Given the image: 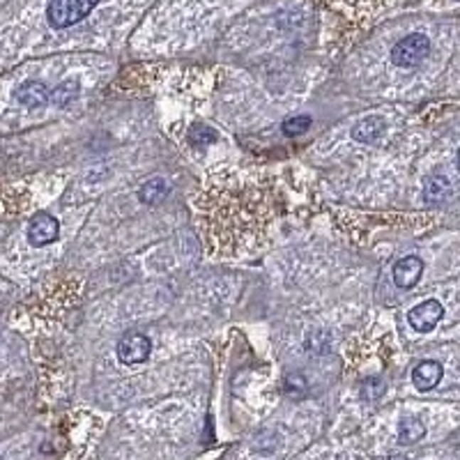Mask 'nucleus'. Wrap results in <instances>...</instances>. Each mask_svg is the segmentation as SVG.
<instances>
[{"mask_svg": "<svg viewBox=\"0 0 460 460\" xmlns=\"http://www.w3.org/2000/svg\"><path fill=\"white\" fill-rule=\"evenodd\" d=\"M311 115H295V117H288L286 122H283V134L288 136H299V134H306L311 129Z\"/></svg>", "mask_w": 460, "mask_h": 460, "instance_id": "4468645a", "label": "nucleus"}, {"mask_svg": "<svg viewBox=\"0 0 460 460\" xmlns=\"http://www.w3.org/2000/svg\"><path fill=\"white\" fill-rule=\"evenodd\" d=\"M385 389H387V385H385V380L380 378V375H373V378H368L364 385H361V391H364V398H368V400H375V398H380L385 394Z\"/></svg>", "mask_w": 460, "mask_h": 460, "instance_id": "2eb2a0df", "label": "nucleus"}, {"mask_svg": "<svg viewBox=\"0 0 460 460\" xmlns=\"http://www.w3.org/2000/svg\"><path fill=\"white\" fill-rule=\"evenodd\" d=\"M60 235V223L48 212H37L35 217L31 219V226H28V242L33 247H46L58 240Z\"/></svg>", "mask_w": 460, "mask_h": 460, "instance_id": "39448f33", "label": "nucleus"}, {"mask_svg": "<svg viewBox=\"0 0 460 460\" xmlns=\"http://www.w3.org/2000/svg\"><path fill=\"white\" fill-rule=\"evenodd\" d=\"M426 435V426L419 417H405L398 426V442L400 444H417L419 439H424Z\"/></svg>", "mask_w": 460, "mask_h": 460, "instance_id": "9b49d317", "label": "nucleus"}, {"mask_svg": "<svg viewBox=\"0 0 460 460\" xmlns=\"http://www.w3.org/2000/svg\"><path fill=\"white\" fill-rule=\"evenodd\" d=\"M387 129V122H385V117H380V115H368L364 117V120H359L355 127H352V141H357V143H375L380 136L385 134Z\"/></svg>", "mask_w": 460, "mask_h": 460, "instance_id": "6e6552de", "label": "nucleus"}, {"mask_svg": "<svg viewBox=\"0 0 460 460\" xmlns=\"http://www.w3.org/2000/svg\"><path fill=\"white\" fill-rule=\"evenodd\" d=\"M451 196V184L444 175H428L424 180V200L426 203H442Z\"/></svg>", "mask_w": 460, "mask_h": 460, "instance_id": "9d476101", "label": "nucleus"}, {"mask_svg": "<svg viewBox=\"0 0 460 460\" xmlns=\"http://www.w3.org/2000/svg\"><path fill=\"white\" fill-rule=\"evenodd\" d=\"M97 3L100 0H51L46 7V18L53 28L63 31V28H70L78 21H83L95 9Z\"/></svg>", "mask_w": 460, "mask_h": 460, "instance_id": "f257e3e1", "label": "nucleus"}, {"mask_svg": "<svg viewBox=\"0 0 460 460\" xmlns=\"http://www.w3.org/2000/svg\"><path fill=\"white\" fill-rule=\"evenodd\" d=\"M76 95H78V81L70 78V81H65V83H60V85L55 87V90L51 92V100L58 106H65V104H70Z\"/></svg>", "mask_w": 460, "mask_h": 460, "instance_id": "ddd939ff", "label": "nucleus"}, {"mask_svg": "<svg viewBox=\"0 0 460 460\" xmlns=\"http://www.w3.org/2000/svg\"><path fill=\"white\" fill-rule=\"evenodd\" d=\"M424 274V260L419 256H405L394 265V283L400 290L414 288Z\"/></svg>", "mask_w": 460, "mask_h": 460, "instance_id": "423d86ee", "label": "nucleus"}, {"mask_svg": "<svg viewBox=\"0 0 460 460\" xmlns=\"http://www.w3.org/2000/svg\"><path fill=\"white\" fill-rule=\"evenodd\" d=\"M166 196H169V184H166L161 178H152L141 187L139 200L143 205H156V203H161Z\"/></svg>", "mask_w": 460, "mask_h": 460, "instance_id": "f8f14e48", "label": "nucleus"}, {"mask_svg": "<svg viewBox=\"0 0 460 460\" xmlns=\"http://www.w3.org/2000/svg\"><path fill=\"white\" fill-rule=\"evenodd\" d=\"M16 100L18 104H23L26 109L35 111V109H44V106L51 102V92H48V87L42 81H26L18 85Z\"/></svg>", "mask_w": 460, "mask_h": 460, "instance_id": "0eeeda50", "label": "nucleus"}, {"mask_svg": "<svg viewBox=\"0 0 460 460\" xmlns=\"http://www.w3.org/2000/svg\"><path fill=\"white\" fill-rule=\"evenodd\" d=\"M389 460H410L407 456H391Z\"/></svg>", "mask_w": 460, "mask_h": 460, "instance_id": "dca6fc26", "label": "nucleus"}, {"mask_svg": "<svg viewBox=\"0 0 460 460\" xmlns=\"http://www.w3.org/2000/svg\"><path fill=\"white\" fill-rule=\"evenodd\" d=\"M152 352V343L148 336L143 334H127L120 338V343H117V359L122 361V364L132 366V364H143V361H148Z\"/></svg>", "mask_w": 460, "mask_h": 460, "instance_id": "20e7f679", "label": "nucleus"}, {"mask_svg": "<svg viewBox=\"0 0 460 460\" xmlns=\"http://www.w3.org/2000/svg\"><path fill=\"white\" fill-rule=\"evenodd\" d=\"M442 364L439 361H422L414 370H412V383L419 391H430L439 385V380H442Z\"/></svg>", "mask_w": 460, "mask_h": 460, "instance_id": "1a4fd4ad", "label": "nucleus"}, {"mask_svg": "<svg viewBox=\"0 0 460 460\" xmlns=\"http://www.w3.org/2000/svg\"><path fill=\"white\" fill-rule=\"evenodd\" d=\"M430 53V42L422 33H412L403 37L391 48V63L396 67H417Z\"/></svg>", "mask_w": 460, "mask_h": 460, "instance_id": "f03ea898", "label": "nucleus"}, {"mask_svg": "<svg viewBox=\"0 0 460 460\" xmlns=\"http://www.w3.org/2000/svg\"><path fill=\"white\" fill-rule=\"evenodd\" d=\"M444 318V306L439 304L437 299H426L422 304H417L414 309H410L407 313V322L410 327L419 334H428L437 327V322Z\"/></svg>", "mask_w": 460, "mask_h": 460, "instance_id": "7ed1b4c3", "label": "nucleus"}]
</instances>
